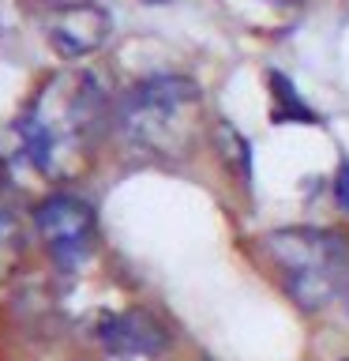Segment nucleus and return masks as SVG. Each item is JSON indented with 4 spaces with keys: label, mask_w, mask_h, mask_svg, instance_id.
I'll use <instances>...</instances> for the list:
<instances>
[{
    "label": "nucleus",
    "mask_w": 349,
    "mask_h": 361,
    "mask_svg": "<svg viewBox=\"0 0 349 361\" xmlns=\"http://www.w3.org/2000/svg\"><path fill=\"white\" fill-rule=\"evenodd\" d=\"M101 90L87 72L53 75L19 117V135L42 169H64L90 147L101 128Z\"/></svg>",
    "instance_id": "nucleus-1"
},
{
    "label": "nucleus",
    "mask_w": 349,
    "mask_h": 361,
    "mask_svg": "<svg viewBox=\"0 0 349 361\" xmlns=\"http://www.w3.org/2000/svg\"><path fill=\"white\" fill-rule=\"evenodd\" d=\"M203 90L184 75H154L135 83L117 109V124L135 151L151 158H184L199 135Z\"/></svg>",
    "instance_id": "nucleus-2"
},
{
    "label": "nucleus",
    "mask_w": 349,
    "mask_h": 361,
    "mask_svg": "<svg viewBox=\"0 0 349 361\" xmlns=\"http://www.w3.org/2000/svg\"><path fill=\"white\" fill-rule=\"evenodd\" d=\"M263 252L281 271L286 293L308 312L331 305L334 293L345 286L349 248L331 230H312V226L274 230L263 237Z\"/></svg>",
    "instance_id": "nucleus-3"
},
{
    "label": "nucleus",
    "mask_w": 349,
    "mask_h": 361,
    "mask_svg": "<svg viewBox=\"0 0 349 361\" xmlns=\"http://www.w3.org/2000/svg\"><path fill=\"white\" fill-rule=\"evenodd\" d=\"M34 222H38V233L45 237V245H49V252L61 267H79L94 248L98 219L94 207L79 196L56 192V196L42 200L38 211H34Z\"/></svg>",
    "instance_id": "nucleus-4"
},
{
    "label": "nucleus",
    "mask_w": 349,
    "mask_h": 361,
    "mask_svg": "<svg viewBox=\"0 0 349 361\" xmlns=\"http://www.w3.org/2000/svg\"><path fill=\"white\" fill-rule=\"evenodd\" d=\"M109 11L94 4V0H68V4H53L49 19H45V38L61 56H87L106 45L109 38Z\"/></svg>",
    "instance_id": "nucleus-5"
},
{
    "label": "nucleus",
    "mask_w": 349,
    "mask_h": 361,
    "mask_svg": "<svg viewBox=\"0 0 349 361\" xmlns=\"http://www.w3.org/2000/svg\"><path fill=\"white\" fill-rule=\"evenodd\" d=\"M94 338L117 357H151L169 343V331L151 312L128 309V312L101 316L94 324Z\"/></svg>",
    "instance_id": "nucleus-6"
},
{
    "label": "nucleus",
    "mask_w": 349,
    "mask_h": 361,
    "mask_svg": "<svg viewBox=\"0 0 349 361\" xmlns=\"http://www.w3.org/2000/svg\"><path fill=\"white\" fill-rule=\"evenodd\" d=\"M338 203L349 211V166L342 169V180H338Z\"/></svg>",
    "instance_id": "nucleus-7"
},
{
    "label": "nucleus",
    "mask_w": 349,
    "mask_h": 361,
    "mask_svg": "<svg viewBox=\"0 0 349 361\" xmlns=\"http://www.w3.org/2000/svg\"><path fill=\"white\" fill-rule=\"evenodd\" d=\"M345 305H349V286H345Z\"/></svg>",
    "instance_id": "nucleus-8"
},
{
    "label": "nucleus",
    "mask_w": 349,
    "mask_h": 361,
    "mask_svg": "<svg viewBox=\"0 0 349 361\" xmlns=\"http://www.w3.org/2000/svg\"><path fill=\"white\" fill-rule=\"evenodd\" d=\"M56 4H68V0H56Z\"/></svg>",
    "instance_id": "nucleus-9"
},
{
    "label": "nucleus",
    "mask_w": 349,
    "mask_h": 361,
    "mask_svg": "<svg viewBox=\"0 0 349 361\" xmlns=\"http://www.w3.org/2000/svg\"><path fill=\"white\" fill-rule=\"evenodd\" d=\"M345 361H349V357H345Z\"/></svg>",
    "instance_id": "nucleus-10"
}]
</instances>
